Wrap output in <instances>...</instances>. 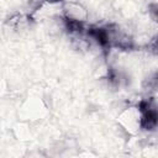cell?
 <instances>
[{
  "label": "cell",
  "mask_w": 158,
  "mask_h": 158,
  "mask_svg": "<svg viewBox=\"0 0 158 158\" xmlns=\"http://www.w3.org/2000/svg\"><path fill=\"white\" fill-rule=\"evenodd\" d=\"M138 107L141 111V127L147 131L154 130L158 121V114L156 106L148 100H142Z\"/></svg>",
  "instance_id": "6da1fadb"
},
{
  "label": "cell",
  "mask_w": 158,
  "mask_h": 158,
  "mask_svg": "<svg viewBox=\"0 0 158 158\" xmlns=\"http://www.w3.org/2000/svg\"><path fill=\"white\" fill-rule=\"evenodd\" d=\"M88 35L102 48H107L111 46L109 30L105 27H90L88 28Z\"/></svg>",
  "instance_id": "7a4b0ae2"
},
{
  "label": "cell",
  "mask_w": 158,
  "mask_h": 158,
  "mask_svg": "<svg viewBox=\"0 0 158 158\" xmlns=\"http://www.w3.org/2000/svg\"><path fill=\"white\" fill-rule=\"evenodd\" d=\"M63 21H64L65 28H67L70 33H81L83 30H84L83 22H81L80 20H77V19H72V17L65 16V17L63 19Z\"/></svg>",
  "instance_id": "3957f363"
},
{
  "label": "cell",
  "mask_w": 158,
  "mask_h": 158,
  "mask_svg": "<svg viewBox=\"0 0 158 158\" xmlns=\"http://www.w3.org/2000/svg\"><path fill=\"white\" fill-rule=\"evenodd\" d=\"M67 16L68 17H72V19H77V20H80L83 21L86 16V12L85 10L79 6V5H75V4H69L67 5Z\"/></svg>",
  "instance_id": "277c9868"
},
{
  "label": "cell",
  "mask_w": 158,
  "mask_h": 158,
  "mask_svg": "<svg viewBox=\"0 0 158 158\" xmlns=\"http://www.w3.org/2000/svg\"><path fill=\"white\" fill-rule=\"evenodd\" d=\"M157 9H158V6H157V4H151L149 6H148V11H149V14H151V16L156 20L157 19Z\"/></svg>",
  "instance_id": "5b68a950"
},
{
  "label": "cell",
  "mask_w": 158,
  "mask_h": 158,
  "mask_svg": "<svg viewBox=\"0 0 158 158\" xmlns=\"http://www.w3.org/2000/svg\"><path fill=\"white\" fill-rule=\"evenodd\" d=\"M46 1L52 2V4H56V2H60V1H63V0H46Z\"/></svg>",
  "instance_id": "8992f818"
}]
</instances>
